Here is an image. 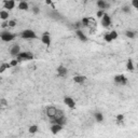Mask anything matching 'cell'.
<instances>
[{
	"label": "cell",
	"mask_w": 138,
	"mask_h": 138,
	"mask_svg": "<svg viewBox=\"0 0 138 138\" xmlns=\"http://www.w3.org/2000/svg\"><path fill=\"white\" fill-rule=\"evenodd\" d=\"M0 104L6 107V106H8V100L6 99V98H1V99H0Z\"/></svg>",
	"instance_id": "33"
},
{
	"label": "cell",
	"mask_w": 138,
	"mask_h": 138,
	"mask_svg": "<svg viewBox=\"0 0 138 138\" xmlns=\"http://www.w3.org/2000/svg\"><path fill=\"white\" fill-rule=\"evenodd\" d=\"M132 6L135 9H138V0H132Z\"/></svg>",
	"instance_id": "34"
},
{
	"label": "cell",
	"mask_w": 138,
	"mask_h": 138,
	"mask_svg": "<svg viewBox=\"0 0 138 138\" xmlns=\"http://www.w3.org/2000/svg\"><path fill=\"white\" fill-rule=\"evenodd\" d=\"M21 38L22 39H25V40H29V39H37V35L34 30L31 29H25L21 33Z\"/></svg>",
	"instance_id": "3"
},
{
	"label": "cell",
	"mask_w": 138,
	"mask_h": 138,
	"mask_svg": "<svg viewBox=\"0 0 138 138\" xmlns=\"http://www.w3.org/2000/svg\"><path fill=\"white\" fill-rule=\"evenodd\" d=\"M76 34H77L78 38L80 39V40H81L82 42H86V41H87V37H86V35L81 30V29H77V30H76Z\"/></svg>",
	"instance_id": "14"
},
{
	"label": "cell",
	"mask_w": 138,
	"mask_h": 138,
	"mask_svg": "<svg viewBox=\"0 0 138 138\" xmlns=\"http://www.w3.org/2000/svg\"><path fill=\"white\" fill-rule=\"evenodd\" d=\"M16 60L19 62H24V61H31L34 60V55L30 52H19L16 56Z\"/></svg>",
	"instance_id": "2"
},
{
	"label": "cell",
	"mask_w": 138,
	"mask_h": 138,
	"mask_svg": "<svg viewBox=\"0 0 138 138\" xmlns=\"http://www.w3.org/2000/svg\"><path fill=\"white\" fill-rule=\"evenodd\" d=\"M123 120H124V114L120 113V114H118V115H116V121H118V123L123 122Z\"/></svg>",
	"instance_id": "29"
},
{
	"label": "cell",
	"mask_w": 138,
	"mask_h": 138,
	"mask_svg": "<svg viewBox=\"0 0 138 138\" xmlns=\"http://www.w3.org/2000/svg\"><path fill=\"white\" fill-rule=\"evenodd\" d=\"M1 108H2V105H1V104H0V110H1Z\"/></svg>",
	"instance_id": "38"
},
{
	"label": "cell",
	"mask_w": 138,
	"mask_h": 138,
	"mask_svg": "<svg viewBox=\"0 0 138 138\" xmlns=\"http://www.w3.org/2000/svg\"><path fill=\"white\" fill-rule=\"evenodd\" d=\"M114 82L119 85H125L127 83V78L124 75H116L114 76Z\"/></svg>",
	"instance_id": "5"
},
{
	"label": "cell",
	"mask_w": 138,
	"mask_h": 138,
	"mask_svg": "<svg viewBox=\"0 0 138 138\" xmlns=\"http://www.w3.org/2000/svg\"><path fill=\"white\" fill-rule=\"evenodd\" d=\"M17 8H18V10H21V11H27V10L29 9V6H28L27 1H23L22 0V1L18 3Z\"/></svg>",
	"instance_id": "17"
},
{
	"label": "cell",
	"mask_w": 138,
	"mask_h": 138,
	"mask_svg": "<svg viewBox=\"0 0 138 138\" xmlns=\"http://www.w3.org/2000/svg\"><path fill=\"white\" fill-rule=\"evenodd\" d=\"M88 22H90V18H88V17H84L81 21V24H82V26L86 27V26H88Z\"/></svg>",
	"instance_id": "27"
},
{
	"label": "cell",
	"mask_w": 138,
	"mask_h": 138,
	"mask_svg": "<svg viewBox=\"0 0 138 138\" xmlns=\"http://www.w3.org/2000/svg\"><path fill=\"white\" fill-rule=\"evenodd\" d=\"M126 69H127L129 71H134V69H135L134 63H133V61L131 60V58H130V60L127 61V63H126Z\"/></svg>",
	"instance_id": "20"
},
{
	"label": "cell",
	"mask_w": 138,
	"mask_h": 138,
	"mask_svg": "<svg viewBox=\"0 0 138 138\" xmlns=\"http://www.w3.org/2000/svg\"><path fill=\"white\" fill-rule=\"evenodd\" d=\"M104 40L106 41V42H108V43H110V42H112L113 40H112V38H111V36H110V34L109 33H107V34H105V36H104Z\"/></svg>",
	"instance_id": "24"
},
{
	"label": "cell",
	"mask_w": 138,
	"mask_h": 138,
	"mask_svg": "<svg viewBox=\"0 0 138 138\" xmlns=\"http://www.w3.org/2000/svg\"><path fill=\"white\" fill-rule=\"evenodd\" d=\"M102 25L105 27V28H108L110 25H111V17L108 15V14H104L103 17H102Z\"/></svg>",
	"instance_id": "8"
},
{
	"label": "cell",
	"mask_w": 138,
	"mask_h": 138,
	"mask_svg": "<svg viewBox=\"0 0 138 138\" xmlns=\"http://www.w3.org/2000/svg\"><path fill=\"white\" fill-rule=\"evenodd\" d=\"M9 21V19H8ZM8 21H3V23L1 24V27L2 28H7V27H9V25H8Z\"/></svg>",
	"instance_id": "36"
},
{
	"label": "cell",
	"mask_w": 138,
	"mask_h": 138,
	"mask_svg": "<svg viewBox=\"0 0 138 138\" xmlns=\"http://www.w3.org/2000/svg\"><path fill=\"white\" fill-rule=\"evenodd\" d=\"M104 14H105V10H100V9H99V10H98V11H97V14H96V15H97V17L102 18Z\"/></svg>",
	"instance_id": "30"
},
{
	"label": "cell",
	"mask_w": 138,
	"mask_h": 138,
	"mask_svg": "<svg viewBox=\"0 0 138 138\" xmlns=\"http://www.w3.org/2000/svg\"><path fill=\"white\" fill-rule=\"evenodd\" d=\"M94 116H95V120H96L98 123H102V122L104 121V114H103L102 112H95Z\"/></svg>",
	"instance_id": "19"
},
{
	"label": "cell",
	"mask_w": 138,
	"mask_h": 138,
	"mask_svg": "<svg viewBox=\"0 0 138 138\" xmlns=\"http://www.w3.org/2000/svg\"><path fill=\"white\" fill-rule=\"evenodd\" d=\"M45 3L49 4V6H52L53 9H55V7H54V4H53V1H52V0H45Z\"/></svg>",
	"instance_id": "35"
},
{
	"label": "cell",
	"mask_w": 138,
	"mask_h": 138,
	"mask_svg": "<svg viewBox=\"0 0 138 138\" xmlns=\"http://www.w3.org/2000/svg\"><path fill=\"white\" fill-rule=\"evenodd\" d=\"M64 104L68 108H70V109H73V108L76 107V100L73 99L72 97H70V96H66L64 98Z\"/></svg>",
	"instance_id": "7"
},
{
	"label": "cell",
	"mask_w": 138,
	"mask_h": 138,
	"mask_svg": "<svg viewBox=\"0 0 138 138\" xmlns=\"http://www.w3.org/2000/svg\"><path fill=\"white\" fill-rule=\"evenodd\" d=\"M122 12H124V13H126V14H130V13H131V7H130V6H124V7L122 8Z\"/></svg>",
	"instance_id": "25"
},
{
	"label": "cell",
	"mask_w": 138,
	"mask_h": 138,
	"mask_svg": "<svg viewBox=\"0 0 138 138\" xmlns=\"http://www.w3.org/2000/svg\"><path fill=\"white\" fill-rule=\"evenodd\" d=\"M85 80H86V77H84V76L78 75V76H75V77H73V81H75L76 83H78V84H82Z\"/></svg>",
	"instance_id": "16"
},
{
	"label": "cell",
	"mask_w": 138,
	"mask_h": 138,
	"mask_svg": "<svg viewBox=\"0 0 138 138\" xmlns=\"http://www.w3.org/2000/svg\"><path fill=\"white\" fill-rule=\"evenodd\" d=\"M96 4H97V7L99 8L100 10H106V9H108V8L110 7L109 3L106 2V0H97Z\"/></svg>",
	"instance_id": "15"
},
{
	"label": "cell",
	"mask_w": 138,
	"mask_h": 138,
	"mask_svg": "<svg viewBox=\"0 0 138 138\" xmlns=\"http://www.w3.org/2000/svg\"><path fill=\"white\" fill-rule=\"evenodd\" d=\"M39 130V127L38 125H31V126H29V129H28V132L30 133V134H36Z\"/></svg>",
	"instance_id": "22"
},
{
	"label": "cell",
	"mask_w": 138,
	"mask_h": 138,
	"mask_svg": "<svg viewBox=\"0 0 138 138\" xmlns=\"http://www.w3.org/2000/svg\"><path fill=\"white\" fill-rule=\"evenodd\" d=\"M16 24H17V22L15 21V19H10V21H8V25H9V27H11V28L15 27Z\"/></svg>",
	"instance_id": "26"
},
{
	"label": "cell",
	"mask_w": 138,
	"mask_h": 138,
	"mask_svg": "<svg viewBox=\"0 0 138 138\" xmlns=\"http://www.w3.org/2000/svg\"><path fill=\"white\" fill-rule=\"evenodd\" d=\"M51 120V123L53 124V123H57V124H61V125H65L66 124V116H65V113H64V111L63 110H60V109H57V111H56V113H55V115L52 118V119H50Z\"/></svg>",
	"instance_id": "1"
},
{
	"label": "cell",
	"mask_w": 138,
	"mask_h": 138,
	"mask_svg": "<svg viewBox=\"0 0 138 138\" xmlns=\"http://www.w3.org/2000/svg\"><path fill=\"white\" fill-rule=\"evenodd\" d=\"M0 19H2V21H8L9 19V12L7 11V10L0 11Z\"/></svg>",
	"instance_id": "18"
},
{
	"label": "cell",
	"mask_w": 138,
	"mask_h": 138,
	"mask_svg": "<svg viewBox=\"0 0 138 138\" xmlns=\"http://www.w3.org/2000/svg\"><path fill=\"white\" fill-rule=\"evenodd\" d=\"M75 25H76V28H77V29H80V27H81V26H80L81 23H79V22H78V23H76Z\"/></svg>",
	"instance_id": "37"
},
{
	"label": "cell",
	"mask_w": 138,
	"mask_h": 138,
	"mask_svg": "<svg viewBox=\"0 0 138 138\" xmlns=\"http://www.w3.org/2000/svg\"><path fill=\"white\" fill-rule=\"evenodd\" d=\"M15 34L11 33V31H3L0 34V39H1L2 41L4 42H11L15 39Z\"/></svg>",
	"instance_id": "4"
},
{
	"label": "cell",
	"mask_w": 138,
	"mask_h": 138,
	"mask_svg": "<svg viewBox=\"0 0 138 138\" xmlns=\"http://www.w3.org/2000/svg\"><path fill=\"white\" fill-rule=\"evenodd\" d=\"M41 41L43 44H45L47 47L51 45V36H50V33L49 31H44L41 36Z\"/></svg>",
	"instance_id": "6"
},
{
	"label": "cell",
	"mask_w": 138,
	"mask_h": 138,
	"mask_svg": "<svg viewBox=\"0 0 138 138\" xmlns=\"http://www.w3.org/2000/svg\"><path fill=\"white\" fill-rule=\"evenodd\" d=\"M33 12H34V14H39L40 13V9H39V7H34L33 8Z\"/></svg>",
	"instance_id": "31"
},
{
	"label": "cell",
	"mask_w": 138,
	"mask_h": 138,
	"mask_svg": "<svg viewBox=\"0 0 138 138\" xmlns=\"http://www.w3.org/2000/svg\"><path fill=\"white\" fill-rule=\"evenodd\" d=\"M56 111H57V108L55 106H49V107H46V110H45L46 115L50 118V119H52V118L55 115Z\"/></svg>",
	"instance_id": "9"
},
{
	"label": "cell",
	"mask_w": 138,
	"mask_h": 138,
	"mask_svg": "<svg viewBox=\"0 0 138 138\" xmlns=\"http://www.w3.org/2000/svg\"><path fill=\"white\" fill-rule=\"evenodd\" d=\"M21 52V46H19L18 44H14L12 47H11V50H10V54H11L12 56H17V54Z\"/></svg>",
	"instance_id": "13"
},
{
	"label": "cell",
	"mask_w": 138,
	"mask_h": 138,
	"mask_svg": "<svg viewBox=\"0 0 138 138\" xmlns=\"http://www.w3.org/2000/svg\"><path fill=\"white\" fill-rule=\"evenodd\" d=\"M17 64H18V61H17V60H12L11 62H10V65H11V67H15V66H17Z\"/></svg>",
	"instance_id": "32"
},
{
	"label": "cell",
	"mask_w": 138,
	"mask_h": 138,
	"mask_svg": "<svg viewBox=\"0 0 138 138\" xmlns=\"http://www.w3.org/2000/svg\"><path fill=\"white\" fill-rule=\"evenodd\" d=\"M62 130H63V125H61V124L53 123L52 126H51V133H52L53 135H57Z\"/></svg>",
	"instance_id": "11"
},
{
	"label": "cell",
	"mask_w": 138,
	"mask_h": 138,
	"mask_svg": "<svg viewBox=\"0 0 138 138\" xmlns=\"http://www.w3.org/2000/svg\"><path fill=\"white\" fill-rule=\"evenodd\" d=\"M125 36H126L127 38H130V39H134V38L136 37V33L133 31V30H126V31H125Z\"/></svg>",
	"instance_id": "23"
},
{
	"label": "cell",
	"mask_w": 138,
	"mask_h": 138,
	"mask_svg": "<svg viewBox=\"0 0 138 138\" xmlns=\"http://www.w3.org/2000/svg\"><path fill=\"white\" fill-rule=\"evenodd\" d=\"M57 75H58V77H62V78H65L66 76H67V72H68V70H67V68L65 67V66H58L57 67Z\"/></svg>",
	"instance_id": "12"
},
{
	"label": "cell",
	"mask_w": 138,
	"mask_h": 138,
	"mask_svg": "<svg viewBox=\"0 0 138 138\" xmlns=\"http://www.w3.org/2000/svg\"><path fill=\"white\" fill-rule=\"evenodd\" d=\"M3 8L6 10H9V11H11L15 8V1L14 0H4L3 1Z\"/></svg>",
	"instance_id": "10"
},
{
	"label": "cell",
	"mask_w": 138,
	"mask_h": 138,
	"mask_svg": "<svg viewBox=\"0 0 138 138\" xmlns=\"http://www.w3.org/2000/svg\"><path fill=\"white\" fill-rule=\"evenodd\" d=\"M9 68H11V65H10V64H7V63H3L1 66H0V73L4 72L7 69H9Z\"/></svg>",
	"instance_id": "21"
},
{
	"label": "cell",
	"mask_w": 138,
	"mask_h": 138,
	"mask_svg": "<svg viewBox=\"0 0 138 138\" xmlns=\"http://www.w3.org/2000/svg\"><path fill=\"white\" fill-rule=\"evenodd\" d=\"M109 34H110V36H111V38H112V40H115V39L118 38V36H119L118 31H115V30H112V31H110Z\"/></svg>",
	"instance_id": "28"
},
{
	"label": "cell",
	"mask_w": 138,
	"mask_h": 138,
	"mask_svg": "<svg viewBox=\"0 0 138 138\" xmlns=\"http://www.w3.org/2000/svg\"><path fill=\"white\" fill-rule=\"evenodd\" d=\"M23 1H27V0H23Z\"/></svg>",
	"instance_id": "39"
}]
</instances>
